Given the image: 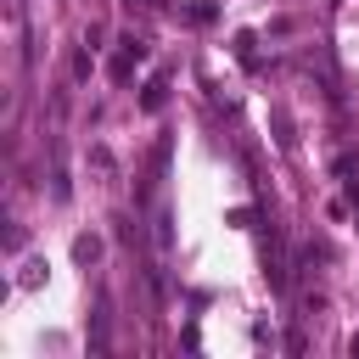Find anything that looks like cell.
Returning a JSON list of instances; mask_svg holds the SVG:
<instances>
[{
	"mask_svg": "<svg viewBox=\"0 0 359 359\" xmlns=\"http://www.w3.org/2000/svg\"><path fill=\"white\" fill-rule=\"evenodd\" d=\"M90 168L107 180V174H112V151H107V146H90Z\"/></svg>",
	"mask_w": 359,
	"mask_h": 359,
	"instance_id": "7a4b0ae2",
	"label": "cell"
},
{
	"mask_svg": "<svg viewBox=\"0 0 359 359\" xmlns=\"http://www.w3.org/2000/svg\"><path fill=\"white\" fill-rule=\"evenodd\" d=\"M73 258H79V264H95V258H101V241H95V236H79V241H73Z\"/></svg>",
	"mask_w": 359,
	"mask_h": 359,
	"instance_id": "6da1fadb",
	"label": "cell"
},
{
	"mask_svg": "<svg viewBox=\"0 0 359 359\" xmlns=\"http://www.w3.org/2000/svg\"><path fill=\"white\" fill-rule=\"evenodd\" d=\"M163 90H168V79L157 73V79H151V90H146V107H163Z\"/></svg>",
	"mask_w": 359,
	"mask_h": 359,
	"instance_id": "3957f363",
	"label": "cell"
}]
</instances>
